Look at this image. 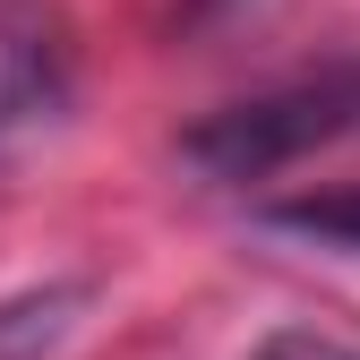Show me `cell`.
I'll use <instances>...</instances> for the list:
<instances>
[{
    "label": "cell",
    "mask_w": 360,
    "mask_h": 360,
    "mask_svg": "<svg viewBox=\"0 0 360 360\" xmlns=\"http://www.w3.org/2000/svg\"><path fill=\"white\" fill-rule=\"evenodd\" d=\"M52 103H60V60H52V43L0 26V138L26 129V120H43Z\"/></svg>",
    "instance_id": "cell-2"
},
{
    "label": "cell",
    "mask_w": 360,
    "mask_h": 360,
    "mask_svg": "<svg viewBox=\"0 0 360 360\" xmlns=\"http://www.w3.org/2000/svg\"><path fill=\"white\" fill-rule=\"evenodd\" d=\"M343 138H360V60L309 69V77H283L266 95L206 112L180 138V163H198L206 180H266V172H283L318 146H343Z\"/></svg>",
    "instance_id": "cell-1"
},
{
    "label": "cell",
    "mask_w": 360,
    "mask_h": 360,
    "mask_svg": "<svg viewBox=\"0 0 360 360\" xmlns=\"http://www.w3.org/2000/svg\"><path fill=\"white\" fill-rule=\"evenodd\" d=\"M86 309V283H43V292H18L0 300V360H43Z\"/></svg>",
    "instance_id": "cell-3"
},
{
    "label": "cell",
    "mask_w": 360,
    "mask_h": 360,
    "mask_svg": "<svg viewBox=\"0 0 360 360\" xmlns=\"http://www.w3.org/2000/svg\"><path fill=\"white\" fill-rule=\"evenodd\" d=\"M266 223H283V232H300V240H326V249H360V189L283 198V206H266Z\"/></svg>",
    "instance_id": "cell-4"
}]
</instances>
